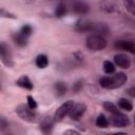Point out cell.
Instances as JSON below:
<instances>
[{"label": "cell", "mask_w": 135, "mask_h": 135, "mask_svg": "<svg viewBox=\"0 0 135 135\" xmlns=\"http://www.w3.org/2000/svg\"><path fill=\"white\" fill-rule=\"evenodd\" d=\"M0 90H1V85H0Z\"/></svg>", "instance_id": "d6a6232c"}, {"label": "cell", "mask_w": 135, "mask_h": 135, "mask_svg": "<svg viewBox=\"0 0 135 135\" xmlns=\"http://www.w3.org/2000/svg\"><path fill=\"white\" fill-rule=\"evenodd\" d=\"M109 32H110L109 26L105 23H95L92 31L94 35H99L101 37H105L109 34Z\"/></svg>", "instance_id": "5bb4252c"}, {"label": "cell", "mask_w": 135, "mask_h": 135, "mask_svg": "<svg viewBox=\"0 0 135 135\" xmlns=\"http://www.w3.org/2000/svg\"><path fill=\"white\" fill-rule=\"evenodd\" d=\"M117 105L118 108H120L121 110L126 111V112H131L133 110V104L130 100H128L127 98H119L117 101Z\"/></svg>", "instance_id": "2e32d148"}, {"label": "cell", "mask_w": 135, "mask_h": 135, "mask_svg": "<svg viewBox=\"0 0 135 135\" xmlns=\"http://www.w3.org/2000/svg\"><path fill=\"white\" fill-rule=\"evenodd\" d=\"M85 111H86V105L84 103H81V102L75 103L74 102L73 107L70 110L69 115L73 120H78L82 117V115L85 113Z\"/></svg>", "instance_id": "ba28073f"}, {"label": "cell", "mask_w": 135, "mask_h": 135, "mask_svg": "<svg viewBox=\"0 0 135 135\" xmlns=\"http://www.w3.org/2000/svg\"><path fill=\"white\" fill-rule=\"evenodd\" d=\"M128 93H129V95H130L131 97H134V96H135V94H134V93H135V89H134V88H131V89L128 91Z\"/></svg>", "instance_id": "1f68e13d"}, {"label": "cell", "mask_w": 135, "mask_h": 135, "mask_svg": "<svg viewBox=\"0 0 135 135\" xmlns=\"http://www.w3.org/2000/svg\"><path fill=\"white\" fill-rule=\"evenodd\" d=\"M7 127H8V122H7L6 118L0 115V132L4 131V130H5Z\"/></svg>", "instance_id": "83f0119b"}, {"label": "cell", "mask_w": 135, "mask_h": 135, "mask_svg": "<svg viewBox=\"0 0 135 135\" xmlns=\"http://www.w3.org/2000/svg\"><path fill=\"white\" fill-rule=\"evenodd\" d=\"M26 104H27V107L30 108V109H32V110H36L37 109V107H38V104H37V101L35 100V98L33 97V96H31V95H27V97H26Z\"/></svg>", "instance_id": "603a6c76"}, {"label": "cell", "mask_w": 135, "mask_h": 135, "mask_svg": "<svg viewBox=\"0 0 135 135\" xmlns=\"http://www.w3.org/2000/svg\"><path fill=\"white\" fill-rule=\"evenodd\" d=\"M96 126L98 128H101V129H105L110 126V122H109V119L103 115V114H99L96 118Z\"/></svg>", "instance_id": "d6986e66"}, {"label": "cell", "mask_w": 135, "mask_h": 135, "mask_svg": "<svg viewBox=\"0 0 135 135\" xmlns=\"http://www.w3.org/2000/svg\"><path fill=\"white\" fill-rule=\"evenodd\" d=\"M63 135H81L79 132H77L76 130H73V129H68L63 132Z\"/></svg>", "instance_id": "f546056e"}, {"label": "cell", "mask_w": 135, "mask_h": 135, "mask_svg": "<svg viewBox=\"0 0 135 135\" xmlns=\"http://www.w3.org/2000/svg\"><path fill=\"white\" fill-rule=\"evenodd\" d=\"M102 105H103V109H104L105 111H108L109 113H112V112H115L116 110H118L117 105L114 104V103H112V102H110V101H105V102H103Z\"/></svg>", "instance_id": "cb8c5ba5"}, {"label": "cell", "mask_w": 135, "mask_h": 135, "mask_svg": "<svg viewBox=\"0 0 135 135\" xmlns=\"http://www.w3.org/2000/svg\"><path fill=\"white\" fill-rule=\"evenodd\" d=\"M54 90H55V93L58 97H62L68 92V85L63 81H58L54 84Z\"/></svg>", "instance_id": "9a60e30c"}, {"label": "cell", "mask_w": 135, "mask_h": 135, "mask_svg": "<svg viewBox=\"0 0 135 135\" xmlns=\"http://www.w3.org/2000/svg\"><path fill=\"white\" fill-rule=\"evenodd\" d=\"M16 84H17L18 86H20V88H22V89H25V90H28V91L33 90V88H34V84H33L32 80H31L26 75L20 76V77L16 80Z\"/></svg>", "instance_id": "4fadbf2b"}, {"label": "cell", "mask_w": 135, "mask_h": 135, "mask_svg": "<svg viewBox=\"0 0 135 135\" xmlns=\"http://www.w3.org/2000/svg\"><path fill=\"white\" fill-rule=\"evenodd\" d=\"M66 12H68L66 5L64 3H59L55 8V16L57 18H61L66 14Z\"/></svg>", "instance_id": "ffe728a7"}, {"label": "cell", "mask_w": 135, "mask_h": 135, "mask_svg": "<svg viewBox=\"0 0 135 135\" xmlns=\"http://www.w3.org/2000/svg\"><path fill=\"white\" fill-rule=\"evenodd\" d=\"M107 40L104 37H101L99 35H94V34H91L86 37V40H85V45L89 50L91 51H102L107 47Z\"/></svg>", "instance_id": "7a4b0ae2"}, {"label": "cell", "mask_w": 135, "mask_h": 135, "mask_svg": "<svg viewBox=\"0 0 135 135\" xmlns=\"http://www.w3.org/2000/svg\"><path fill=\"white\" fill-rule=\"evenodd\" d=\"M13 40H14V42H15L18 46H20V47L25 46L26 43H27V38L24 37L23 35H21L19 32L13 34Z\"/></svg>", "instance_id": "ac0fdd59"}, {"label": "cell", "mask_w": 135, "mask_h": 135, "mask_svg": "<svg viewBox=\"0 0 135 135\" xmlns=\"http://www.w3.org/2000/svg\"><path fill=\"white\" fill-rule=\"evenodd\" d=\"M104 135H128L124 132H115V133H109V134H104Z\"/></svg>", "instance_id": "4dcf8cb0"}, {"label": "cell", "mask_w": 135, "mask_h": 135, "mask_svg": "<svg viewBox=\"0 0 135 135\" xmlns=\"http://www.w3.org/2000/svg\"><path fill=\"white\" fill-rule=\"evenodd\" d=\"M72 7H73V12L78 15H86L90 11V5L86 2H82V1L74 2Z\"/></svg>", "instance_id": "7c38bea8"}, {"label": "cell", "mask_w": 135, "mask_h": 135, "mask_svg": "<svg viewBox=\"0 0 135 135\" xmlns=\"http://www.w3.org/2000/svg\"><path fill=\"white\" fill-rule=\"evenodd\" d=\"M35 63L37 65V68L39 69H45L47 65H49V58L46 55L44 54H40L36 57L35 59Z\"/></svg>", "instance_id": "e0dca14e"}, {"label": "cell", "mask_w": 135, "mask_h": 135, "mask_svg": "<svg viewBox=\"0 0 135 135\" xmlns=\"http://www.w3.org/2000/svg\"><path fill=\"white\" fill-rule=\"evenodd\" d=\"M114 46L120 51H126V52L131 53V54L135 53V43L132 40H127V39L118 40L115 42Z\"/></svg>", "instance_id": "9c48e42d"}, {"label": "cell", "mask_w": 135, "mask_h": 135, "mask_svg": "<svg viewBox=\"0 0 135 135\" xmlns=\"http://www.w3.org/2000/svg\"><path fill=\"white\" fill-rule=\"evenodd\" d=\"M114 62L116 65H118L121 69H129L131 66V58L123 53L116 54L114 56Z\"/></svg>", "instance_id": "30bf717a"}, {"label": "cell", "mask_w": 135, "mask_h": 135, "mask_svg": "<svg viewBox=\"0 0 135 135\" xmlns=\"http://www.w3.org/2000/svg\"><path fill=\"white\" fill-rule=\"evenodd\" d=\"M82 86H83V81H82V80H78V81H76V82L74 83V85H73V91H74L75 93H77V92H79V91L82 89Z\"/></svg>", "instance_id": "f1b7e54d"}, {"label": "cell", "mask_w": 135, "mask_h": 135, "mask_svg": "<svg viewBox=\"0 0 135 135\" xmlns=\"http://www.w3.org/2000/svg\"><path fill=\"white\" fill-rule=\"evenodd\" d=\"M128 80L127 74L120 72L115 74L114 76H104L101 77L99 80V84L101 88L107 89V90H113L122 86Z\"/></svg>", "instance_id": "6da1fadb"}, {"label": "cell", "mask_w": 135, "mask_h": 135, "mask_svg": "<svg viewBox=\"0 0 135 135\" xmlns=\"http://www.w3.org/2000/svg\"><path fill=\"white\" fill-rule=\"evenodd\" d=\"M0 18H12V19H16V16L6 12L4 8H0Z\"/></svg>", "instance_id": "4316f807"}, {"label": "cell", "mask_w": 135, "mask_h": 135, "mask_svg": "<svg viewBox=\"0 0 135 135\" xmlns=\"http://www.w3.org/2000/svg\"><path fill=\"white\" fill-rule=\"evenodd\" d=\"M54 119L53 117H45L39 124V129L40 131L44 134V135H51L53 130H54Z\"/></svg>", "instance_id": "8fae6325"}, {"label": "cell", "mask_w": 135, "mask_h": 135, "mask_svg": "<svg viewBox=\"0 0 135 135\" xmlns=\"http://www.w3.org/2000/svg\"><path fill=\"white\" fill-rule=\"evenodd\" d=\"M101 9H103V11H105V12H108V13H112V12H114L115 11V8H116V5L114 4V3H112V2H105V3H103L102 5H101Z\"/></svg>", "instance_id": "d4e9b609"}, {"label": "cell", "mask_w": 135, "mask_h": 135, "mask_svg": "<svg viewBox=\"0 0 135 135\" xmlns=\"http://www.w3.org/2000/svg\"><path fill=\"white\" fill-rule=\"evenodd\" d=\"M123 4H124V6H126V8H127V11H129L132 15H134V8H135V4H134V1H132V0H129V1H124L123 2Z\"/></svg>", "instance_id": "484cf974"}, {"label": "cell", "mask_w": 135, "mask_h": 135, "mask_svg": "<svg viewBox=\"0 0 135 135\" xmlns=\"http://www.w3.org/2000/svg\"><path fill=\"white\" fill-rule=\"evenodd\" d=\"M73 104H74V101H73V100H68V101L63 102V103L56 110V112H55V114H54V117H53L54 121H55V122L61 121L66 115H69L70 110H71V108L73 107Z\"/></svg>", "instance_id": "5b68a950"}, {"label": "cell", "mask_w": 135, "mask_h": 135, "mask_svg": "<svg viewBox=\"0 0 135 135\" xmlns=\"http://www.w3.org/2000/svg\"><path fill=\"white\" fill-rule=\"evenodd\" d=\"M94 24H95V22H93L92 20H90L85 17H82L76 21L75 30L78 33H92Z\"/></svg>", "instance_id": "8992f818"}, {"label": "cell", "mask_w": 135, "mask_h": 135, "mask_svg": "<svg viewBox=\"0 0 135 135\" xmlns=\"http://www.w3.org/2000/svg\"><path fill=\"white\" fill-rule=\"evenodd\" d=\"M19 33H20L21 35H23L24 37L28 38V37L32 35V33H33V27H32V25H30V24H24V25L20 28Z\"/></svg>", "instance_id": "7402d4cb"}, {"label": "cell", "mask_w": 135, "mask_h": 135, "mask_svg": "<svg viewBox=\"0 0 135 135\" xmlns=\"http://www.w3.org/2000/svg\"><path fill=\"white\" fill-rule=\"evenodd\" d=\"M102 68H103V72H104L105 74H113V73H115V65H114V63L111 62L110 60L103 61Z\"/></svg>", "instance_id": "44dd1931"}, {"label": "cell", "mask_w": 135, "mask_h": 135, "mask_svg": "<svg viewBox=\"0 0 135 135\" xmlns=\"http://www.w3.org/2000/svg\"><path fill=\"white\" fill-rule=\"evenodd\" d=\"M0 59L8 68H12L14 65V61H13L11 51L4 42H0Z\"/></svg>", "instance_id": "52a82bcc"}, {"label": "cell", "mask_w": 135, "mask_h": 135, "mask_svg": "<svg viewBox=\"0 0 135 135\" xmlns=\"http://www.w3.org/2000/svg\"><path fill=\"white\" fill-rule=\"evenodd\" d=\"M16 114L19 116L20 119H22L23 121L26 122H35L37 119V114L35 113L34 110L30 109L27 107V104H19L16 109H15Z\"/></svg>", "instance_id": "277c9868"}, {"label": "cell", "mask_w": 135, "mask_h": 135, "mask_svg": "<svg viewBox=\"0 0 135 135\" xmlns=\"http://www.w3.org/2000/svg\"><path fill=\"white\" fill-rule=\"evenodd\" d=\"M109 122L116 128H127L130 126V119L129 117L123 114L121 111L116 110L115 112L110 113V120Z\"/></svg>", "instance_id": "3957f363"}]
</instances>
